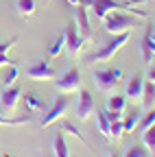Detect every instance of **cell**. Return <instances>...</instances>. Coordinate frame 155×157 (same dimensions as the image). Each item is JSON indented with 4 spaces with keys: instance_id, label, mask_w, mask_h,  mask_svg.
Instances as JSON below:
<instances>
[{
    "instance_id": "obj_27",
    "label": "cell",
    "mask_w": 155,
    "mask_h": 157,
    "mask_svg": "<svg viewBox=\"0 0 155 157\" xmlns=\"http://www.w3.org/2000/svg\"><path fill=\"white\" fill-rule=\"evenodd\" d=\"M61 131H68V133H72V135H76V137H79V140H81V142H83L85 146H90V144H87V140H85V137L81 135V131H79V129H74V127H72L70 122H64V124H61Z\"/></svg>"
},
{
    "instance_id": "obj_33",
    "label": "cell",
    "mask_w": 155,
    "mask_h": 157,
    "mask_svg": "<svg viewBox=\"0 0 155 157\" xmlns=\"http://www.w3.org/2000/svg\"><path fill=\"white\" fill-rule=\"evenodd\" d=\"M151 37H153V52H155V26H153V35Z\"/></svg>"
},
{
    "instance_id": "obj_5",
    "label": "cell",
    "mask_w": 155,
    "mask_h": 157,
    "mask_svg": "<svg viewBox=\"0 0 155 157\" xmlns=\"http://www.w3.org/2000/svg\"><path fill=\"white\" fill-rule=\"evenodd\" d=\"M55 85H57V90H61L64 94H68V92H79V87H81V74H79V70H76V68H70L68 72H64L59 78H57Z\"/></svg>"
},
{
    "instance_id": "obj_3",
    "label": "cell",
    "mask_w": 155,
    "mask_h": 157,
    "mask_svg": "<svg viewBox=\"0 0 155 157\" xmlns=\"http://www.w3.org/2000/svg\"><path fill=\"white\" fill-rule=\"evenodd\" d=\"M83 7L90 9L94 13V17L103 22L111 11H125V9L131 7V2H116V0H83Z\"/></svg>"
},
{
    "instance_id": "obj_9",
    "label": "cell",
    "mask_w": 155,
    "mask_h": 157,
    "mask_svg": "<svg viewBox=\"0 0 155 157\" xmlns=\"http://www.w3.org/2000/svg\"><path fill=\"white\" fill-rule=\"evenodd\" d=\"M20 96H22L20 87H15V85H7V87H2V90H0V107H2L5 111L11 113V111L17 107V101H20Z\"/></svg>"
},
{
    "instance_id": "obj_12",
    "label": "cell",
    "mask_w": 155,
    "mask_h": 157,
    "mask_svg": "<svg viewBox=\"0 0 155 157\" xmlns=\"http://www.w3.org/2000/svg\"><path fill=\"white\" fill-rule=\"evenodd\" d=\"M142 94H144V76L138 74L127 83V96L135 103H142Z\"/></svg>"
},
{
    "instance_id": "obj_23",
    "label": "cell",
    "mask_w": 155,
    "mask_h": 157,
    "mask_svg": "<svg viewBox=\"0 0 155 157\" xmlns=\"http://www.w3.org/2000/svg\"><path fill=\"white\" fill-rule=\"evenodd\" d=\"M125 157H149V148L144 144H133V146L127 148Z\"/></svg>"
},
{
    "instance_id": "obj_36",
    "label": "cell",
    "mask_w": 155,
    "mask_h": 157,
    "mask_svg": "<svg viewBox=\"0 0 155 157\" xmlns=\"http://www.w3.org/2000/svg\"><path fill=\"white\" fill-rule=\"evenodd\" d=\"M138 2H144V0H138Z\"/></svg>"
},
{
    "instance_id": "obj_28",
    "label": "cell",
    "mask_w": 155,
    "mask_h": 157,
    "mask_svg": "<svg viewBox=\"0 0 155 157\" xmlns=\"http://www.w3.org/2000/svg\"><path fill=\"white\" fill-rule=\"evenodd\" d=\"M15 78H17V68L15 66H9V72H7V76H5V87L7 85H13V81H15Z\"/></svg>"
},
{
    "instance_id": "obj_20",
    "label": "cell",
    "mask_w": 155,
    "mask_h": 157,
    "mask_svg": "<svg viewBox=\"0 0 155 157\" xmlns=\"http://www.w3.org/2000/svg\"><path fill=\"white\" fill-rule=\"evenodd\" d=\"M125 103H127L125 96L114 94V96L107 98V109H111V111H122V109H125Z\"/></svg>"
},
{
    "instance_id": "obj_13",
    "label": "cell",
    "mask_w": 155,
    "mask_h": 157,
    "mask_svg": "<svg viewBox=\"0 0 155 157\" xmlns=\"http://www.w3.org/2000/svg\"><path fill=\"white\" fill-rule=\"evenodd\" d=\"M153 26L149 24V29H146V33H144V37H142V46H140V50H142V57H144V61L146 63H151V59L155 57V52H153Z\"/></svg>"
},
{
    "instance_id": "obj_11",
    "label": "cell",
    "mask_w": 155,
    "mask_h": 157,
    "mask_svg": "<svg viewBox=\"0 0 155 157\" xmlns=\"http://www.w3.org/2000/svg\"><path fill=\"white\" fill-rule=\"evenodd\" d=\"M74 24H76V31H79V35L90 44V42H92L90 20H87V9H85L83 5H79V7H76V11H74Z\"/></svg>"
},
{
    "instance_id": "obj_25",
    "label": "cell",
    "mask_w": 155,
    "mask_h": 157,
    "mask_svg": "<svg viewBox=\"0 0 155 157\" xmlns=\"http://www.w3.org/2000/svg\"><path fill=\"white\" fill-rule=\"evenodd\" d=\"M155 124V109H151L146 116H142L140 118V122H138V129H140V133H144L149 127H153Z\"/></svg>"
},
{
    "instance_id": "obj_19",
    "label": "cell",
    "mask_w": 155,
    "mask_h": 157,
    "mask_svg": "<svg viewBox=\"0 0 155 157\" xmlns=\"http://www.w3.org/2000/svg\"><path fill=\"white\" fill-rule=\"evenodd\" d=\"M142 144L151 151V155H155V124L149 127V129L142 133Z\"/></svg>"
},
{
    "instance_id": "obj_21",
    "label": "cell",
    "mask_w": 155,
    "mask_h": 157,
    "mask_svg": "<svg viewBox=\"0 0 155 157\" xmlns=\"http://www.w3.org/2000/svg\"><path fill=\"white\" fill-rule=\"evenodd\" d=\"M96 122H99V131L109 140V118H107V113L105 111H96Z\"/></svg>"
},
{
    "instance_id": "obj_16",
    "label": "cell",
    "mask_w": 155,
    "mask_h": 157,
    "mask_svg": "<svg viewBox=\"0 0 155 157\" xmlns=\"http://www.w3.org/2000/svg\"><path fill=\"white\" fill-rule=\"evenodd\" d=\"M15 9L22 17H31L33 11H35V0H17L15 2Z\"/></svg>"
},
{
    "instance_id": "obj_34",
    "label": "cell",
    "mask_w": 155,
    "mask_h": 157,
    "mask_svg": "<svg viewBox=\"0 0 155 157\" xmlns=\"http://www.w3.org/2000/svg\"><path fill=\"white\" fill-rule=\"evenodd\" d=\"M5 157H13V155H9V153H7V155H5Z\"/></svg>"
},
{
    "instance_id": "obj_10",
    "label": "cell",
    "mask_w": 155,
    "mask_h": 157,
    "mask_svg": "<svg viewBox=\"0 0 155 157\" xmlns=\"http://www.w3.org/2000/svg\"><path fill=\"white\" fill-rule=\"evenodd\" d=\"M26 76L33 81H50V78H55V70L50 68L48 61H37L26 70Z\"/></svg>"
},
{
    "instance_id": "obj_2",
    "label": "cell",
    "mask_w": 155,
    "mask_h": 157,
    "mask_svg": "<svg viewBox=\"0 0 155 157\" xmlns=\"http://www.w3.org/2000/svg\"><path fill=\"white\" fill-rule=\"evenodd\" d=\"M129 37H131V31H127V33H120V35H114V39L111 42H107L99 52H94V55H87L85 57V61L87 63H101V61H109V59H114V55L118 52L127 42H129Z\"/></svg>"
},
{
    "instance_id": "obj_32",
    "label": "cell",
    "mask_w": 155,
    "mask_h": 157,
    "mask_svg": "<svg viewBox=\"0 0 155 157\" xmlns=\"http://www.w3.org/2000/svg\"><path fill=\"white\" fill-rule=\"evenodd\" d=\"M70 5H74V7H79V5H83V0H68Z\"/></svg>"
},
{
    "instance_id": "obj_1",
    "label": "cell",
    "mask_w": 155,
    "mask_h": 157,
    "mask_svg": "<svg viewBox=\"0 0 155 157\" xmlns=\"http://www.w3.org/2000/svg\"><path fill=\"white\" fill-rule=\"evenodd\" d=\"M103 29L109 33V35H120V33H127V31H133L138 29V20L122 13V11H111L105 20H103Z\"/></svg>"
},
{
    "instance_id": "obj_18",
    "label": "cell",
    "mask_w": 155,
    "mask_h": 157,
    "mask_svg": "<svg viewBox=\"0 0 155 157\" xmlns=\"http://www.w3.org/2000/svg\"><path fill=\"white\" fill-rule=\"evenodd\" d=\"M155 103V83H144V94H142V105L144 107H153Z\"/></svg>"
},
{
    "instance_id": "obj_14",
    "label": "cell",
    "mask_w": 155,
    "mask_h": 157,
    "mask_svg": "<svg viewBox=\"0 0 155 157\" xmlns=\"http://www.w3.org/2000/svg\"><path fill=\"white\" fill-rule=\"evenodd\" d=\"M52 151H55V157H70V151H68V142H66V135L64 131H59L52 140Z\"/></svg>"
},
{
    "instance_id": "obj_4",
    "label": "cell",
    "mask_w": 155,
    "mask_h": 157,
    "mask_svg": "<svg viewBox=\"0 0 155 157\" xmlns=\"http://www.w3.org/2000/svg\"><path fill=\"white\" fill-rule=\"evenodd\" d=\"M122 78V70L120 68H105V70H96L94 72V83L99 85L103 92H111L118 81Z\"/></svg>"
},
{
    "instance_id": "obj_15",
    "label": "cell",
    "mask_w": 155,
    "mask_h": 157,
    "mask_svg": "<svg viewBox=\"0 0 155 157\" xmlns=\"http://www.w3.org/2000/svg\"><path fill=\"white\" fill-rule=\"evenodd\" d=\"M140 118H142V116H140L138 111H131V113L122 116V127H125V133H129V131H133V129H138Z\"/></svg>"
},
{
    "instance_id": "obj_22",
    "label": "cell",
    "mask_w": 155,
    "mask_h": 157,
    "mask_svg": "<svg viewBox=\"0 0 155 157\" xmlns=\"http://www.w3.org/2000/svg\"><path fill=\"white\" fill-rule=\"evenodd\" d=\"M125 135V127H122V118L120 120H114L109 124V140H120Z\"/></svg>"
},
{
    "instance_id": "obj_6",
    "label": "cell",
    "mask_w": 155,
    "mask_h": 157,
    "mask_svg": "<svg viewBox=\"0 0 155 157\" xmlns=\"http://www.w3.org/2000/svg\"><path fill=\"white\" fill-rule=\"evenodd\" d=\"M68 105H70V101H68L66 96H57L55 101H52V105H50V109L46 111V116L42 118V127H48V124L57 122L61 116H66Z\"/></svg>"
},
{
    "instance_id": "obj_30",
    "label": "cell",
    "mask_w": 155,
    "mask_h": 157,
    "mask_svg": "<svg viewBox=\"0 0 155 157\" xmlns=\"http://www.w3.org/2000/svg\"><path fill=\"white\" fill-rule=\"evenodd\" d=\"M15 61L13 59H9V55L7 52H0V66H13Z\"/></svg>"
},
{
    "instance_id": "obj_17",
    "label": "cell",
    "mask_w": 155,
    "mask_h": 157,
    "mask_svg": "<svg viewBox=\"0 0 155 157\" xmlns=\"http://www.w3.org/2000/svg\"><path fill=\"white\" fill-rule=\"evenodd\" d=\"M64 48H66V33H59V35H57V39L52 42V46L48 48V55H50V57H59Z\"/></svg>"
},
{
    "instance_id": "obj_8",
    "label": "cell",
    "mask_w": 155,
    "mask_h": 157,
    "mask_svg": "<svg viewBox=\"0 0 155 157\" xmlns=\"http://www.w3.org/2000/svg\"><path fill=\"white\" fill-rule=\"evenodd\" d=\"M94 98L87 90L79 87V103H76V118L79 120H87V118L94 113Z\"/></svg>"
},
{
    "instance_id": "obj_26",
    "label": "cell",
    "mask_w": 155,
    "mask_h": 157,
    "mask_svg": "<svg viewBox=\"0 0 155 157\" xmlns=\"http://www.w3.org/2000/svg\"><path fill=\"white\" fill-rule=\"evenodd\" d=\"M31 122V116H24V118H5L0 116V124H9V127H17V124H29Z\"/></svg>"
},
{
    "instance_id": "obj_7",
    "label": "cell",
    "mask_w": 155,
    "mask_h": 157,
    "mask_svg": "<svg viewBox=\"0 0 155 157\" xmlns=\"http://www.w3.org/2000/svg\"><path fill=\"white\" fill-rule=\"evenodd\" d=\"M85 44H87V42L79 35V31H76V24H74V22L68 24V26H66V48H68V52H70L72 57H79V52L83 50Z\"/></svg>"
},
{
    "instance_id": "obj_24",
    "label": "cell",
    "mask_w": 155,
    "mask_h": 157,
    "mask_svg": "<svg viewBox=\"0 0 155 157\" xmlns=\"http://www.w3.org/2000/svg\"><path fill=\"white\" fill-rule=\"evenodd\" d=\"M24 103H26V107H29L31 111H40V109H42V101H40V96L33 94V92H29V94L24 96Z\"/></svg>"
},
{
    "instance_id": "obj_31",
    "label": "cell",
    "mask_w": 155,
    "mask_h": 157,
    "mask_svg": "<svg viewBox=\"0 0 155 157\" xmlns=\"http://www.w3.org/2000/svg\"><path fill=\"white\" fill-rule=\"evenodd\" d=\"M149 81H151V83H155V68H151V70H149Z\"/></svg>"
},
{
    "instance_id": "obj_29",
    "label": "cell",
    "mask_w": 155,
    "mask_h": 157,
    "mask_svg": "<svg viewBox=\"0 0 155 157\" xmlns=\"http://www.w3.org/2000/svg\"><path fill=\"white\" fill-rule=\"evenodd\" d=\"M17 42V37H13V39H9V42H0V52H7L13 44Z\"/></svg>"
},
{
    "instance_id": "obj_35",
    "label": "cell",
    "mask_w": 155,
    "mask_h": 157,
    "mask_svg": "<svg viewBox=\"0 0 155 157\" xmlns=\"http://www.w3.org/2000/svg\"><path fill=\"white\" fill-rule=\"evenodd\" d=\"M111 157H118V155H116V153H114V155H111Z\"/></svg>"
}]
</instances>
